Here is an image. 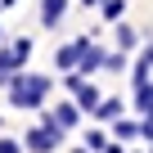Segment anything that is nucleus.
Masks as SVG:
<instances>
[{
    "instance_id": "obj_2",
    "label": "nucleus",
    "mask_w": 153,
    "mask_h": 153,
    "mask_svg": "<svg viewBox=\"0 0 153 153\" xmlns=\"http://www.w3.org/2000/svg\"><path fill=\"white\" fill-rule=\"evenodd\" d=\"M63 135H68V131L50 117V108H41V122L23 135V144H27V153H59V149H63Z\"/></svg>"
},
{
    "instance_id": "obj_9",
    "label": "nucleus",
    "mask_w": 153,
    "mask_h": 153,
    "mask_svg": "<svg viewBox=\"0 0 153 153\" xmlns=\"http://www.w3.org/2000/svg\"><path fill=\"white\" fill-rule=\"evenodd\" d=\"M122 113H126V99H122V95H104V99H99V108H95V113H90V117H95V122H104V126H108V122H117V117H122Z\"/></svg>"
},
{
    "instance_id": "obj_24",
    "label": "nucleus",
    "mask_w": 153,
    "mask_h": 153,
    "mask_svg": "<svg viewBox=\"0 0 153 153\" xmlns=\"http://www.w3.org/2000/svg\"><path fill=\"white\" fill-rule=\"evenodd\" d=\"M149 153H153V144H149Z\"/></svg>"
},
{
    "instance_id": "obj_16",
    "label": "nucleus",
    "mask_w": 153,
    "mask_h": 153,
    "mask_svg": "<svg viewBox=\"0 0 153 153\" xmlns=\"http://www.w3.org/2000/svg\"><path fill=\"white\" fill-rule=\"evenodd\" d=\"M27 144L23 140H14V135H0V153H23Z\"/></svg>"
},
{
    "instance_id": "obj_23",
    "label": "nucleus",
    "mask_w": 153,
    "mask_h": 153,
    "mask_svg": "<svg viewBox=\"0 0 153 153\" xmlns=\"http://www.w3.org/2000/svg\"><path fill=\"white\" fill-rule=\"evenodd\" d=\"M135 153H144V149H135Z\"/></svg>"
},
{
    "instance_id": "obj_4",
    "label": "nucleus",
    "mask_w": 153,
    "mask_h": 153,
    "mask_svg": "<svg viewBox=\"0 0 153 153\" xmlns=\"http://www.w3.org/2000/svg\"><path fill=\"white\" fill-rule=\"evenodd\" d=\"M63 86H68V95H72L76 104H81V113H95V108H99V99H104L86 72H63Z\"/></svg>"
},
{
    "instance_id": "obj_20",
    "label": "nucleus",
    "mask_w": 153,
    "mask_h": 153,
    "mask_svg": "<svg viewBox=\"0 0 153 153\" xmlns=\"http://www.w3.org/2000/svg\"><path fill=\"white\" fill-rule=\"evenodd\" d=\"M14 5H18V0H0V9H14Z\"/></svg>"
},
{
    "instance_id": "obj_15",
    "label": "nucleus",
    "mask_w": 153,
    "mask_h": 153,
    "mask_svg": "<svg viewBox=\"0 0 153 153\" xmlns=\"http://www.w3.org/2000/svg\"><path fill=\"white\" fill-rule=\"evenodd\" d=\"M99 14H104V23H122L126 18V0H104Z\"/></svg>"
},
{
    "instance_id": "obj_3",
    "label": "nucleus",
    "mask_w": 153,
    "mask_h": 153,
    "mask_svg": "<svg viewBox=\"0 0 153 153\" xmlns=\"http://www.w3.org/2000/svg\"><path fill=\"white\" fill-rule=\"evenodd\" d=\"M32 59V36H14V41H0V86H9V76L23 72Z\"/></svg>"
},
{
    "instance_id": "obj_13",
    "label": "nucleus",
    "mask_w": 153,
    "mask_h": 153,
    "mask_svg": "<svg viewBox=\"0 0 153 153\" xmlns=\"http://www.w3.org/2000/svg\"><path fill=\"white\" fill-rule=\"evenodd\" d=\"M113 32H117V50H126V54H135L140 50V32L122 18V23H113Z\"/></svg>"
},
{
    "instance_id": "obj_19",
    "label": "nucleus",
    "mask_w": 153,
    "mask_h": 153,
    "mask_svg": "<svg viewBox=\"0 0 153 153\" xmlns=\"http://www.w3.org/2000/svg\"><path fill=\"white\" fill-rule=\"evenodd\" d=\"M104 5V0H81V9H99Z\"/></svg>"
},
{
    "instance_id": "obj_7",
    "label": "nucleus",
    "mask_w": 153,
    "mask_h": 153,
    "mask_svg": "<svg viewBox=\"0 0 153 153\" xmlns=\"http://www.w3.org/2000/svg\"><path fill=\"white\" fill-rule=\"evenodd\" d=\"M149 76H153V41H144L135 50V59H131V81L140 86V81H149Z\"/></svg>"
},
{
    "instance_id": "obj_14",
    "label": "nucleus",
    "mask_w": 153,
    "mask_h": 153,
    "mask_svg": "<svg viewBox=\"0 0 153 153\" xmlns=\"http://www.w3.org/2000/svg\"><path fill=\"white\" fill-rule=\"evenodd\" d=\"M81 135H86L81 144H86L90 153H104V149L113 144V131H104V122H99V126H90V131H81Z\"/></svg>"
},
{
    "instance_id": "obj_12",
    "label": "nucleus",
    "mask_w": 153,
    "mask_h": 153,
    "mask_svg": "<svg viewBox=\"0 0 153 153\" xmlns=\"http://www.w3.org/2000/svg\"><path fill=\"white\" fill-rule=\"evenodd\" d=\"M76 63H81V45H76V41H68V45L54 54V68H59V72H76Z\"/></svg>"
},
{
    "instance_id": "obj_10",
    "label": "nucleus",
    "mask_w": 153,
    "mask_h": 153,
    "mask_svg": "<svg viewBox=\"0 0 153 153\" xmlns=\"http://www.w3.org/2000/svg\"><path fill=\"white\" fill-rule=\"evenodd\" d=\"M131 108H135L140 117H149V113H153V76L135 86V95H131Z\"/></svg>"
},
{
    "instance_id": "obj_6",
    "label": "nucleus",
    "mask_w": 153,
    "mask_h": 153,
    "mask_svg": "<svg viewBox=\"0 0 153 153\" xmlns=\"http://www.w3.org/2000/svg\"><path fill=\"white\" fill-rule=\"evenodd\" d=\"M50 117L63 131H76V126H81V104H76V99H59V104H50Z\"/></svg>"
},
{
    "instance_id": "obj_21",
    "label": "nucleus",
    "mask_w": 153,
    "mask_h": 153,
    "mask_svg": "<svg viewBox=\"0 0 153 153\" xmlns=\"http://www.w3.org/2000/svg\"><path fill=\"white\" fill-rule=\"evenodd\" d=\"M72 153H90V149H86V144H76V149H72Z\"/></svg>"
},
{
    "instance_id": "obj_17",
    "label": "nucleus",
    "mask_w": 153,
    "mask_h": 153,
    "mask_svg": "<svg viewBox=\"0 0 153 153\" xmlns=\"http://www.w3.org/2000/svg\"><path fill=\"white\" fill-rule=\"evenodd\" d=\"M140 140L153 144V117H140Z\"/></svg>"
},
{
    "instance_id": "obj_5",
    "label": "nucleus",
    "mask_w": 153,
    "mask_h": 153,
    "mask_svg": "<svg viewBox=\"0 0 153 153\" xmlns=\"http://www.w3.org/2000/svg\"><path fill=\"white\" fill-rule=\"evenodd\" d=\"M76 45H81V63H76V72H86V76L104 72V63H108V50L95 41V32H86L81 41H76Z\"/></svg>"
},
{
    "instance_id": "obj_18",
    "label": "nucleus",
    "mask_w": 153,
    "mask_h": 153,
    "mask_svg": "<svg viewBox=\"0 0 153 153\" xmlns=\"http://www.w3.org/2000/svg\"><path fill=\"white\" fill-rule=\"evenodd\" d=\"M104 153H126V144H122V140H113V144H108Z\"/></svg>"
},
{
    "instance_id": "obj_8",
    "label": "nucleus",
    "mask_w": 153,
    "mask_h": 153,
    "mask_svg": "<svg viewBox=\"0 0 153 153\" xmlns=\"http://www.w3.org/2000/svg\"><path fill=\"white\" fill-rule=\"evenodd\" d=\"M68 5H72V0H41V27H45V32L63 27V14H68Z\"/></svg>"
},
{
    "instance_id": "obj_22",
    "label": "nucleus",
    "mask_w": 153,
    "mask_h": 153,
    "mask_svg": "<svg viewBox=\"0 0 153 153\" xmlns=\"http://www.w3.org/2000/svg\"><path fill=\"white\" fill-rule=\"evenodd\" d=\"M0 41H5V23H0Z\"/></svg>"
},
{
    "instance_id": "obj_1",
    "label": "nucleus",
    "mask_w": 153,
    "mask_h": 153,
    "mask_svg": "<svg viewBox=\"0 0 153 153\" xmlns=\"http://www.w3.org/2000/svg\"><path fill=\"white\" fill-rule=\"evenodd\" d=\"M5 95H9L14 108H23V113H41V108L50 104V95H54V76H50V72H27V68H23V72L9 76Z\"/></svg>"
},
{
    "instance_id": "obj_11",
    "label": "nucleus",
    "mask_w": 153,
    "mask_h": 153,
    "mask_svg": "<svg viewBox=\"0 0 153 153\" xmlns=\"http://www.w3.org/2000/svg\"><path fill=\"white\" fill-rule=\"evenodd\" d=\"M108 131H113V140H122V144H131V140H140V122L135 117H117V122H108Z\"/></svg>"
}]
</instances>
